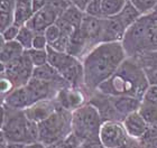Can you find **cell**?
<instances>
[{"instance_id": "6da1fadb", "label": "cell", "mask_w": 157, "mask_h": 148, "mask_svg": "<svg viewBox=\"0 0 157 148\" xmlns=\"http://www.w3.org/2000/svg\"><path fill=\"white\" fill-rule=\"evenodd\" d=\"M127 57L121 42L100 43L82 57L84 88L89 97L119 69Z\"/></svg>"}, {"instance_id": "7a4b0ae2", "label": "cell", "mask_w": 157, "mask_h": 148, "mask_svg": "<svg viewBox=\"0 0 157 148\" xmlns=\"http://www.w3.org/2000/svg\"><path fill=\"white\" fill-rule=\"evenodd\" d=\"M149 84V80L139 61L136 57L128 56L98 90L108 96H129L141 100Z\"/></svg>"}, {"instance_id": "3957f363", "label": "cell", "mask_w": 157, "mask_h": 148, "mask_svg": "<svg viewBox=\"0 0 157 148\" xmlns=\"http://www.w3.org/2000/svg\"><path fill=\"white\" fill-rule=\"evenodd\" d=\"M38 128L40 142L47 146L59 142L72 132V112L59 107L48 118L39 122Z\"/></svg>"}, {"instance_id": "277c9868", "label": "cell", "mask_w": 157, "mask_h": 148, "mask_svg": "<svg viewBox=\"0 0 157 148\" xmlns=\"http://www.w3.org/2000/svg\"><path fill=\"white\" fill-rule=\"evenodd\" d=\"M29 122L24 110H15L2 104L1 138L8 142L28 144L30 142Z\"/></svg>"}, {"instance_id": "5b68a950", "label": "cell", "mask_w": 157, "mask_h": 148, "mask_svg": "<svg viewBox=\"0 0 157 148\" xmlns=\"http://www.w3.org/2000/svg\"><path fill=\"white\" fill-rule=\"evenodd\" d=\"M102 123L103 120L98 109L90 102L72 112V132L82 142L99 137Z\"/></svg>"}, {"instance_id": "8992f818", "label": "cell", "mask_w": 157, "mask_h": 148, "mask_svg": "<svg viewBox=\"0 0 157 148\" xmlns=\"http://www.w3.org/2000/svg\"><path fill=\"white\" fill-rule=\"evenodd\" d=\"M35 66L26 53L7 64H1V76L11 81L15 88L26 85L33 78Z\"/></svg>"}, {"instance_id": "52a82bcc", "label": "cell", "mask_w": 157, "mask_h": 148, "mask_svg": "<svg viewBox=\"0 0 157 148\" xmlns=\"http://www.w3.org/2000/svg\"><path fill=\"white\" fill-rule=\"evenodd\" d=\"M99 138L105 148H119L129 139L122 121L109 120L102 123Z\"/></svg>"}, {"instance_id": "ba28073f", "label": "cell", "mask_w": 157, "mask_h": 148, "mask_svg": "<svg viewBox=\"0 0 157 148\" xmlns=\"http://www.w3.org/2000/svg\"><path fill=\"white\" fill-rule=\"evenodd\" d=\"M86 90L84 88H74V86H64L56 94L55 100L59 107L73 112L80 107L84 105L86 102Z\"/></svg>"}, {"instance_id": "9c48e42d", "label": "cell", "mask_w": 157, "mask_h": 148, "mask_svg": "<svg viewBox=\"0 0 157 148\" xmlns=\"http://www.w3.org/2000/svg\"><path fill=\"white\" fill-rule=\"evenodd\" d=\"M57 108H59V104L55 99H46V100L35 102L24 111L29 120L39 123L46 118H48Z\"/></svg>"}, {"instance_id": "30bf717a", "label": "cell", "mask_w": 157, "mask_h": 148, "mask_svg": "<svg viewBox=\"0 0 157 148\" xmlns=\"http://www.w3.org/2000/svg\"><path fill=\"white\" fill-rule=\"evenodd\" d=\"M59 15L48 6H46L34 13L32 18L26 23V26L35 33H44L47 27L56 23Z\"/></svg>"}, {"instance_id": "8fae6325", "label": "cell", "mask_w": 157, "mask_h": 148, "mask_svg": "<svg viewBox=\"0 0 157 148\" xmlns=\"http://www.w3.org/2000/svg\"><path fill=\"white\" fill-rule=\"evenodd\" d=\"M122 123H124V127L128 136L132 139L144 138L147 135L149 127H151L139 111H135L128 115L127 117H124Z\"/></svg>"}, {"instance_id": "7c38bea8", "label": "cell", "mask_w": 157, "mask_h": 148, "mask_svg": "<svg viewBox=\"0 0 157 148\" xmlns=\"http://www.w3.org/2000/svg\"><path fill=\"white\" fill-rule=\"evenodd\" d=\"M2 104L15 110H25L33 104V100L26 85L18 86L2 99Z\"/></svg>"}, {"instance_id": "4fadbf2b", "label": "cell", "mask_w": 157, "mask_h": 148, "mask_svg": "<svg viewBox=\"0 0 157 148\" xmlns=\"http://www.w3.org/2000/svg\"><path fill=\"white\" fill-rule=\"evenodd\" d=\"M111 97L112 103L115 107L116 111L118 115L120 116L121 119L124 120V117L130 115L132 112L138 111L141 105V100L135 97L129 96H118V97Z\"/></svg>"}, {"instance_id": "5bb4252c", "label": "cell", "mask_w": 157, "mask_h": 148, "mask_svg": "<svg viewBox=\"0 0 157 148\" xmlns=\"http://www.w3.org/2000/svg\"><path fill=\"white\" fill-rule=\"evenodd\" d=\"M47 55H48V63L53 67H55L59 73L66 70L69 66L78 61L80 59L71 55L67 52H59L48 45L47 46Z\"/></svg>"}, {"instance_id": "9a60e30c", "label": "cell", "mask_w": 157, "mask_h": 148, "mask_svg": "<svg viewBox=\"0 0 157 148\" xmlns=\"http://www.w3.org/2000/svg\"><path fill=\"white\" fill-rule=\"evenodd\" d=\"M24 53H25V48L17 40H10V42L1 40V49H0L1 64H7L13 59H18Z\"/></svg>"}, {"instance_id": "2e32d148", "label": "cell", "mask_w": 157, "mask_h": 148, "mask_svg": "<svg viewBox=\"0 0 157 148\" xmlns=\"http://www.w3.org/2000/svg\"><path fill=\"white\" fill-rule=\"evenodd\" d=\"M35 11L32 0H17L15 10H13V17H15V24L18 26H24L32 18Z\"/></svg>"}, {"instance_id": "e0dca14e", "label": "cell", "mask_w": 157, "mask_h": 148, "mask_svg": "<svg viewBox=\"0 0 157 148\" xmlns=\"http://www.w3.org/2000/svg\"><path fill=\"white\" fill-rule=\"evenodd\" d=\"M33 78L42 80V81H46V82L67 83L65 80L62 78V75L59 74V71H57L55 67H53L49 63H46V64L40 65V66H36V67L34 69ZM67 84H69V83H67Z\"/></svg>"}, {"instance_id": "ac0fdd59", "label": "cell", "mask_w": 157, "mask_h": 148, "mask_svg": "<svg viewBox=\"0 0 157 148\" xmlns=\"http://www.w3.org/2000/svg\"><path fill=\"white\" fill-rule=\"evenodd\" d=\"M141 16H143V15L139 13V10L128 0V2L126 3V6H124L120 13L115 17L122 24V26H124L126 29H128V28H129L131 25H134Z\"/></svg>"}, {"instance_id": "d6986e66", "label": "cell", "mask_w": 157, "mask_h": 148, "mask_svg": "<svg viewBox=\"0 0 157 148\" xmlns=\"http://www.w3.org/2000/svg\"><path fill=\"white\" fill-rule=\"evenodd\" d=\"M101 17H115L126 6L128 0H98Z\"/></svg>"}, {"instance_id": "ffe728a7", "label": "cell", "mask_w": 157, "mask_h": 148, "mask_svg": "<svg viewBox=\"0 0 157 148\" xmlns=\"http://www.w3.org/2000/svg\"><path fill=\"white\" fill-rule=\"evenodd\" d=\"M85 13L82 9H80L78 7L74 6V5H71V6L67 8V9L63 13L62 17L63 19H65L67 23H70L73 27H75L76 29L80 28L81 26V23L83 20V17H84Z\"/></svg>"}, {"instance_id": "44dd1931", "label": "cell", "mask_w": 157, "mask_h": 148, "mask_svg": "<svg viewBox=\"0 0 157 148\" xmlns=\"http://www.w3.org/2000/svg\"><path fill=\"white\" fill-rule=\"evenodd\" d=\"M35 34L36 33L33 32L29 27L24 25V26L20 27L19 34H18L16 40L25 48V51H27V49L33 48V40L34 37H35Z\"/></svg>"}, {"instance_id": "7402d4cb", "label": "cell", "mask_w": 157, "mask_h": 148, "mask_svg": "<svg viewBox=\"0 0 157 148\" xmlns=\"http://www.w3.org/2000/svg\"><path fill=\"white\" fill-rule=\"evenodd\" d=\"M28 57L30 59L34 66H40L44 65L46 63H48V55H47V48L46 49H36V48H30L25 51Z\"/></svg>"}, {"instance_id": "603a6c76", "label": "cell", "mask_w": 157, "mask_h": 148, "mask_svg": "<svg viewBox=\"0 0 157 148\" xmlns=\"http://www.w3.org/2000/svg\"><path fill=\"white\" fill-rule=\"evenodd\" d=\"M138 111L140 112V115L144 117V119L147 121L149 126L157 125V107L151 105L148 103H144L141 101V105Z\"/></svg>"}, {"instance_id": "cb8c5ba5", "label": "cell", "mask_w": 157, "mask_h": 148, "mask_svg": "<svg viewBox=\"0 0 157 148\" xmlns=\"http://www.w3.org/2000/svg\"><path fill=\"white\" fill-rule=\"evenodd\" d=\"M134 5L139 13L144 16L153 13L157 7V0H129Z\"/></svg>"}, {"instance_id": "d4e9b609", "label": "cell", "mask_w": 157, "mask_h": 148, "mask_svg": "<svg viewBox=\"0 0 157 148\" xmlns=\"http://www.w3.org/2000/svg\"><path fill=\"white\" fill-rule=\"evenodd\" d=\"M141 101L144 103H148L151 105H156L157 107V84L156 83H151L147 90L145 91L144 96Z\"/></svg>"}, {"instance_id": "484cf974", "label": "cell", "mask_w": 157, "mask_h": 148, "mask_svg": "<svg viewBox=\"0 0 157 148\" xmlns=\"http://www.w3.org/2000/svg\"><path fill=\"white\" fill-rule=\"evenodd\" d=\"M46 6L52 8L59 17L62 16L63 13L71 6V3L67 0H46Z\"/></svg>"}, {"instance_id": "4316f807", "label": "cell", "mask_w": 157, "mask_h": 148, "mask_svg": "<svg viewBox=\"0 0 157 148\" xmlns=\"http://www.w3.org/2000/svg\"><path fill=\"white\" fill-rule=\"evenodd\" d=\"M20 27L17 24H13L11 26H9L8 28H6L5 30L1 32V40L5 42H10V40H16L18 34H19Z\"/></svg>"}, {"instance_id": "83f0119b", "label": "cell", "mask_w": 157, "mask_h": 148, "mask_svg": "<svg viewBox=\"0 0 157 148\" xmlns=\"http://www.w3.org/2000/svg\"><path fill=\"white\" fill-rule=\"evenodd\" d=\"M44 34H45L46 38H47L48 44L51 45V44H53L55 40H57L59 37H61L62 32H61L59 27L57 26L56 24H53V25H51L49 27L46 28L45 32H44Z\"/></svg>"}, {"instance_id": "f1b7e54d", "label": "cell", "mask_w": 157, "mask_h": 148, "mask_svg": "<svg viewBox=\"0 0 157 148\" xmlns=\"http://www.w3.org/2000/svg\"><path fill=\"white\" fill-rule=\"evenodd\" d=\"M70 40H71V36H67V35L62 34L59 40H55L49 46L53 47L56 51H59V52H67V48H69V45H70Z\"/></svg>"}, {"instance_id": "f546056e", "label": "cell", "mask_w": 157, "mask_h": 148, "mask_svg": "<svg viewBox=\"0 0 157 148\" xmlns=\"http://www.w3.org/2000/svg\"><path fill=\"white\" fill-rule=\"evenodd\" d=\"M49 44L47 42L45 34L44 33H36L33 40V48L36 49H46Z\"/></svg>"}, {"instance_id": "4dcf8cb0", "label": "cell", "mask_w": 157, "mask_h": 148, "mask_svg": "<svg viewBox=\"0 0 157 148\" xmlns=\"http://www.w3.org/2000/svg\"><path fill=\"white\" fill-rule=\"evenodd\" d=\"M15 24V17L13 13H0V27L1 32Z\"/></svg>"}, {"instance_id": "1f68e13d", "label": "cell", "mask_w": 157, "mask_h": 148, "mask_svg": "<svg viewBox=\"0 0 157 148\" xmlns=\"http://www.w3.org/2000/svg\"><path fill=\"white\" fill-rule=\"evenodd\" d=\"M78 148H105V146L102 144L99 137H95L83 140Z\"/></svg>"}, {"instance_id": "d6a6232c", "label": "cell", "mask_w": 157, "mask_h": 148, "mask_svg": "<svg viewBox=\"0 0 157 148\" xmlns=\"http://www.w3.org/2000/svg\"><path fill=\"white\" fill-rule=\"evenodd\" d=\"M13 89H15V85L11 83V81L5 76H1V98L3 99L6 96H8Z\"/></svg>"}, {"instance_id": "836d02e7", "label": "cell", "mask_w": 157, "mask_h": 148, "mask_svg": "<svg viewBox=\"0 0 157 148\" xmlns=\"http://www.w3.org/2000/svg\"><path fill=\"white\" fill-rule=\"evenodd\" d=\"M17 0H0V13H13Z\"/></svg>"}, {"instance_id": "e575fe53", "label": "cell", "mask_w": 157, "mask_h": 148, "mask_svg": "<svg viewBox=\"0 0 157 148\" xmlns=\"http://www.w3.org/2000/svg\"><path fill=\"white\" fill-rule=\"evenodd\" d=\"M24 148H47V145H46L45 142H40V140H37V142L25 144Z\"/></svg>"}, {"instance_id": "d590c367", "label": "cell", "mask_w": 157, "mask_h": 148, "mask_svg": "<svg viewBox=\"0 0 157 148\" xmlns=\"http://www.w3.org/2000/svg\"><path fill=\"white\" fill-rule=\"evenodd\" d=\"M2 139V145H1V148H24L23 144H15V142H6L3 138Z\"/></svg>"}, {"instance_id": "8d00e7d4", "label": "cell", "mask_w": 157, "mask_h": 148, "mask_svg": "<svg viewBox=\"0 0 157 148\" xmlns=\"http://www.w3.org/2000/svg\"><path fill=\"white\" fill-rule=\"evenodd\" d=\"M33 1V6H34V11L36 13L39 9L44 8L46 5V0H32Z\"/></svg>"}, {"instance_id": "74e56055", "label": "cell", "mask_w": 157, "mask_h": 148, "mask_svg": "<svg viewBox=\"0 0 157 148\" xmlns=\"http://www.w3.org/2000/svg\"><path fill=\"white\" fill-rule=\"evenodd\" d=\"M83 1H84V2H85V5H86V6H88V3L90 2V1H91V0H83Z\"/></svg>"}, {"instance_id": "f35d334b", "label": "cell", "mask_w": 157, "mask_h": 148, "mask_svg": "<svg viewBox=\"0 0 157 148\" xmlns=\"http://www.w3.org/2000/svg\"><path fill=\"white\" fill-rule=\"evenodd\" d=\"M154 11H155V13H157V7H156V9H155V10H154Z\"/></svg>"}]
</instances>
